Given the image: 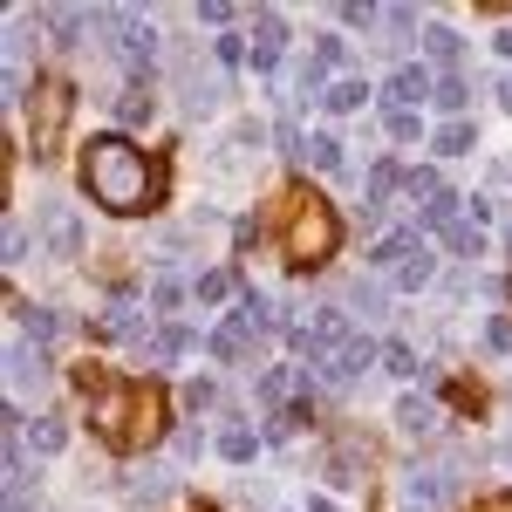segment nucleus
<instances>
[{
	"instance_id": "obj_6",
	"label": "nucleus",
	"mask_w": 512,
	"mask_h": 512,
	"mask_svg": "<svg viewBox=\"0 0 512 512\" xmlns=\"http://www.w3.org/2000/svg\"><path fill=\"white\" fill-rule=\"evenodd\" d=\"M424 96H437V76L424 62H403V69L383 82V103H390V110H410V103H424Z\"/></svg>"
},
{
	"instance_id": "obj_7",
	"label": "nucleus",
	"mask_w": 512,
	"mask_h": 512,
	"mask_svg": "<svg viewBox=\"0 0 512 512\" xmlns=\"http://www.w3.org/2000/svg\"><path fill=\"white\" fill-rule=\"evenodd\" d=\"M7 383H14V396L48 390V355H41L35 342H14V349H7Z\"/></svg>"
},
{
	"instance_id": "obj_41",
	"label": "nucleus",
	"mask_w": 512,
	"mask_h": 512,
	"mask_svg": "<svg viewBox=\"0 0 512 512\" xmlns=\"http://www.w3.org/2000/svg\"><path fill=\"white\" fill-rule=\"evenodd\" d=\"M506 465H512V451H506Z\"/></svg>"
},
{
	"instance_id": "obj_23",
	"label": "nucleus",
	"mask_w": 512,
	"mask_h": 512,
	"mask_svg": "<svg viewBox=\"0 0 512 512\" xmlns=\"http://www.w3.org/2000/svg\"><path fill=\"white\" fill-rule=\"evenodd\" d=\"M117 117L123 123H151V96H144V82H130V89L117 96Z\"/></svg>"
},
{
	"instance_id": "obj_24",
	"label": "nucleus",
	"mask_w": 512,
	"mask_h": 512,
	"mask_svg": "<svg viewBox=\"0 0 512 512\" xmlns=\"http://www.w3.org/2000/svg\"><path fill=\"white\" fill-rule=\"evenodd\" d=\"M431 274H437V260H431V253H417L410 267H396V287H403V294H417V287H431Z\"/></svg>"
},
{
	"instance_id": "obj_27",
	"label": "nucleus",
	"mask_w": 512,
	"mask_h": 512,
	"mask_svg": "<svg viewBox=\"0 0 512 512\" xmlns=\"http://www.w3.org/2000/svg\"><path fill=\"white\" fill-rule=\"evenodd\" d=\"M390 137H396V144H417V137H424L417 110H390Z\"/></svg>"
},
{
	"instance_id": "obj_10",
	"label": "nucleus",
	"mask_w": 512,
	"mask_h": 512,
	"mask_svg": "<svg viewBox=\"0 0 512 512\" xmlns=\"http://www.w3.org/2000/svg\"><path fill=\"white\" fill-rule=\"evenodd\" d=\"M280 48H287V28H280L274 7H260V21H253V69H260V76L280 69Z\"/></svg>"
},
{
	"instance_id": "obj_2",
	"label": "nucleus",
	"mask_w": 512,
	"mask_h": 512,
	"mask_svg": "<svg viewBox=\"0 0 512 512\" xmlns=\"http://www.w3.org/2000/svg\"><path fill=\"white\" fill-rule=\"evenodd\" d=\"M96 431L110 444H130V437L158 431V396L151 390H103L96 396Z\"/></svg>"
},
{
	"instance_id": "obj_37",
	"label": "nucleus",
	"mask_w": 512,
	"mask_h": 512,
	"mask_svg": "<svg viewBox=\"0 0 512 512\" xmlns=\"http://www.w3.org/2000/svg\"><path fill=\"white\" fill-rule=\"evenodd\" d=\"M198 21H205V28H226V21H233V7H226V0H212V7H198Z\"/></svg>"
},
{
	"instance_id": "obj_34",
	"label": "nucleus",
	"mask_w": 512,
	"mask_h": 512,
	"mask_svg": "<svg viewBox=\"0 0 512 512\" xmlns=\"http://www.w3.org/2000/svg\"><path fill=\"white\" fill-rule=\"evenodd\" d=\"M485 349H499V355L512 349V321H506V315H499V321H492V328H485Z\"/></svg>"
},
{
	"instance_id": "obj_15",
	"label": "nucleus",
	"mask_w": 512,
	"mask_h": 512,
	"mask_svg": "<svg viewBox=\"0 0 512 512\" xmlns=\"http://www.w3.org/2000/svg\"><path fill=\"white\" fill-rule=\"evenodd\" d=\"M28 444H35L41 458H55V451H62V444H69V431H62V424H55V417H35V424H28Z\"/></svg>"
},
{
	"instance_id": "obj_12",
	"label": "nucleus",
	"mask_w": 512,
	"mask_h": 512,
	"mask_svg": "<svg viewBox=\"0 0 512 512\" xmlns=\"http://www.w3.org/2000/svg\"><path fill=\"white\" fill-rule=\"evenodd\" d=\"M335 117H349V110H362L369 103V82H355V76H342V82H328V96H321Z\"/></svg>"
},
{
	"instance_id": "obj_9",
	"label": "nucleus",
	"mask_w": 512,
	"mask_h": 512,
	"mask_svg": "<svg viewBox=\"0 0 512 512\" xmlns=\"http://www.w3.org/2000/svg\"><path fill=\"white\" fill-rule=\"evenodd\" d=\"M62 117H69V89H62V82H41L35 89V144H41V158H48V137L62 130Z\"/></svg>"
},
{
	"instance_id": "obj_35",
	"label": "nucleus",
	"mask_w": 512,
	"mask_h": 512,
	"mask_svg": "<svg viewBox=\"0 0 512 512\" xmlns=\"http://www.w3.org/2000/svg\"><path fill=\"white\" fill-rule=\"evenodd\" d=\"M212 48H219V62H239V55H253V48H246V35H219Z\"/></svg>"
},
{
	"instance_id": "obj_28",
	"label": "nucleus",
	"mask_w": 512,
	"mask_h": 512,
	"mask_svg": "<svg viewBox=\"0 0 512 512\" xmlns=\"http://www.w3.org/2000/svg\"><path fill=\"white\" fill-rule=\"evenodd\" d=\"M342 21H349V28H376V21H383V14H376V7H369V0H342Z\"/></svg>"
},
{
	"instance_id": "obj_30",
	"label": "nucleus",
	"mask_w": 512,
	"mask_h": 512,
	"mask_svg": "<svg viewBox=\"0 0 512 512\" xmlns=\"http://www.w3.org/2000/svg\"><path fill=\"white\" fill-rule=\"evenodd\" d=\"M164 492H171V485H164V472H158V465H151V472H144L137 485H130V499H164Z\"/></svg>"
},
{
	"instance_id": "obj_22",
	"label": "nucleus",
	"mask_w": 512,
	"mask_h": 512,
	"mask_svg": "<svg viewBox=\"0 0 512 512\" xmlns=\"http://www.w3.org/2000/svg\"><path fill=\"white\" fill-rule=\"evenodd\" d=\"M383 28L396 35V48H410L417 41V7H383Z\"/></svg>"
},
{
	"instance_id": "obj_17",
	"label": "nucleus",
	"mask_w": 512,
	"mask_h": 512,
	"mask_svg": "<svg viewBox=\"0 0 512 512\" xmlns=\"http://www.w3.org/2000/svg\"><path fill=\"white\" fill-rule=\"evenodd\" d=\"M7 506H35V465H7Z\"/></svg>"
},
{
	"instance_id": "obj_36",
	"label": "nucleus",
	"mask_w": 512,
	"mask_h": 512,
	"mask_svg": "<svg viewBox=\"0 0 512 512\" xmlns=\"http://www.w3.org/2000/svg\"><path fill=\"white\" fill-rule=\"evenodd\" d=\"M212 396H219L212 383H185V410H212Z\"/></svg>"
},
{
	"instance_id": "obj_32",
	"label": "nucleus",
	"mask_w": 512,
	"mask_h": 512,
	"mask_svg": "<svg viewBox=\"0 0 512 512\" xmlns=\"http://www.w3.org/2000/svg\"><path fill=\"white\" fill-rule=\"evenodd\" d=\"M0 253H7V267H14V260H21V253H28V233H21V226H14V219H7V233H0Z\"/></svg>"
},
{
	"instance_id": "obj_13",
	"label": "nucleus",
	"mask_w": 512,
	"mask_h": 512,
	"mask_svg": "<svg viewBox=\"0 0 512 512\" xmlns=\"http://www.w3.org/2000/svg\"><path fill=\"white\" fill-rule=\"evenodd\" d=\"M424 48H431V62H437V69H444V76H451V62L465 55V41L451 35V28H424Z\"/></svg>"
},
{
	"instance_id": "obj_19",
	"label": "nucleus",
	"mask_w": 512,
	"mask_h": 512,
	"mask_svg": "<svg viewBox=\"0 0 512 512\" xmlns=\"http://www.w3.org/2000/svg\"><path fill=\"white\" fill-rule=\"evenodd\" d=\"M458 205H465V198H451V192H437L431 205H424V226H431V233H451V226H458Z\"/></svg>"
},
{
	"instance_id": "obj_25",
	"label": "nucleus",
	"mask_w": 512,
	"mask_h": 512,
	"mask_svg": "<svg viewBox=\"0 0 512 512\" xmlns=\"http://www.w3.org/2000/svg\"><path fill=\"white\" fill-rule=\"evenodd\" d=\"M219 451H226V458H233V465H246V458H253V451H260V437L246 431V424H233V431L219 437Z\"/></svg>"
},
{
	"instance_id": "obj_8",
	"label": "nucleus",
	"mask_w": 512,
	"mask_h": 512,
	"mask_svg": "<svg viewBox=\"0 0 512 512\" xmlns=\"http://www.w3.org/2000/svg\"><path fill=\"white\" fill-rule=\"evenodd\" d=\"M41 239H48V253H55V260H76V246H82V226L69 219V205H55V198L41 205Z\"/></svg>"
},
{
	"instance_id": "obj_39",
	"label": "nucleus",
	"mask_w": 512,
	"mask_h": 512,
	"mask_svg": "<svg viewBox=\"0 0 512 512\" xmlns=\"http://www.w3.org/2000/svg\"><path fill=\"white\" fill-rule=\"evenodd\" d=\"M499 55H512V28H506V35H499Z\"/></svg>"
},
{
	"instance_id": "obj_16",
	"label": "nucleus",
	"mask_w": 512,
	"mask_h": 512,
	"mask_svg": "<svg viewBox=\"0 0 512 512\" xmlns=\"http://www.w3.org/2000/svg\"><path fill=\"white\" fill-rule=\"evenodd\" d=\"M431 103L444 110V117H458V110L472 103V89H465V76H437V96H431Z\"/></svg>"
},
{
	"instance_id": "obj_11",
	"label": "nucleus",
	"mask_w": 512,
	"mask_h": 512,
	"mask_svg": "<svg viewBox=\"0 0 512 512\" xmlns=\"http://www.w3.org/2000/svg\"><path fill=\"white\" fill-rule=\"evenodd\" d=\"M396 424H403L410 437H431V431H437V403H424V396H403V403H396Z\"/></svg>"
},
{
	"instance_id": "obj_5",
	"label": "nucleus",
	"mask_w": 512,
	"mask_h": 512,
	"mask_svg": "<svg viewBox=\"0 0 512 512\" xmlns=\"http://www.w3.org/2000/svg\"><path fill=\"white\" fill-rule=\"evenodd\" d=\"M376 362H383V349H376L369 335H355L349 349H342L335 362H328V369H321V383H328V390H349L355 376H362V369H376Z\"/></svg>"
},
{
	"instance_id": "obj_1",
	"label": "nucleus",
	"mask_w": 512,
	"mask_h": 512,
	"mask_svg": "<svg viewBox=\"0 0 512 512\" xmlns=\"http://www.w3.org/2000/svg\"><path fill=\"white\" fill-rule=\"evenodd\" d=\"M82 185H89V198H96L103 212H117V219L144 212L151 192H158L151 164H144V151H137L130 137H89V144H82Z\"/></svg>"
},
{
	"instance_id": "obj_18",
	"label": "nucleus",
	"mask_w": 512,
	"mask_h": 512,
	"mask_svg": "<svg viewBox=\"0 0 512 512\" xmlns=\"http://www.w3.org/2000/svg\"><path fill=\"white\" fill-rule=\"evenodd\" d=\"M355 315H369V321L383 315V287H376V280H355V287H349V321Z\"/></svg>"
},
{
	"instance_id": "obj_3",
	"label": "nucleus",
	"mask_w": 512,
	"mask_h": 512,
	"mask_svg": "<svg viewBox=\"0 0 512 512\" xmlns=\"http://www.w3.org/2000/svg\"><path fill=\"white\" fill-rule=\"evenodd\" d=\"M335 212L328 205H301L294 212V226H287V260H301V267H315V260H328L335 253Z\"/></svg>"
},
{
	"instance_id": "obj_26",
	"label": "nucleus",
	"mask_w": 512,
	"mask_h": 512,
	"mask_svg": "<svg viewBox=\"0 0 512 512\" xmlns=\"http://www.w3.org/2000/svg\"><path fill=\"white\" fill-rule=\"evenodd\" d=\"M383 369H390V376H403V383H410V376H417V355L403 349V342H383Z\"/></svg>"
},
{
	"instance_id": "obj_4",
	"label": "nucleus",
	"mask_w": 512,
	"mask_h": 512,
	"mask_svg": "<svg viewBox=\"0 0 512 512\" xmlns=\"http://www.w3.org/2000/svg\"><path fill=\"white\" fill-rule=\"evenodd\" d=\"M458 485H465V478H458V458H444V465H410V472H403V506L437 512Z\"/></svg>"
},
{
	"instance_id": "obj_29",
	"label": "nucleus",
	"mask_w": 512,
	"mask_h": 512,
	"mask_svg": "<svg viewBox=\"0 0 512 512\" xmlns=\"http://www.w3.org/2000/svg\"><path fill=\"white\" fill-rule=\"evenodd\" d=\"M315 62H321V69H342V62H349V48H342V35H321Z\"/></svg>"
},
{
	"instance_id": "obj_21",
	"label": "nucleus",
	"mask_w": 512,
	"mask_h": 512,
	"mask_svg": "<svg viewBox=\"0 0 512 512\" xmlns=\"http://www.w3.org/2000/svg\"><path fill=\"white\" fill-rule=\"evenodd\" d=\"M472 151V123H444L437 130V158H465Z\"/></svg>"
},
{
	"instance_id": "obj_33",
	"label": "nucleus",
	"mask_w": 512,
	"mask_h": 512,
	"mask_svg": "<svg viewBox=\"0 0 512 512\" xmlns=\"http://www.w3.org/2000/svg\"><path fill=\"white\" fill-rule=\"evenodd\" d=\"M226 287H233L226 274H198V301H226Z\"/></svg>"
},
{
	"instance_id": "obj_31",
	"label": "nucleus",
	"mask_w": 512,
	"mask_h": 512,
	"mask_svg": "<svg viewBox=\"0 0 512 512\" xmlns=\"http://www.w3.org/2000/svg\"><path fill=\"white\" fill-rule=\"evenodd\" d=\"M444 239H451V253H465V260H472L478 246H485V239H478V226H451Z\"/></svg>"
},
{
	"instance_id": "obj_20",
	"label": "nucleus",
	"mask_w": 512,
	"mask_h": 512,
	"mask_svg": "<svg viewBox=\"0 0 512 512\" xmlns=\"http://www.w3.org/2000/svg\"><path fill=\"white\" fill-rule=\"evenodd\" d=\"M301 158L315 164V171H342V144H335V137H308V144H301Z\"/></svg>"
},
{
	"instance_id": "obj_40",
	"label": "nucleus",
	"mask_w": 512,
	"mask_h": 512,
	"mask_svg": "<svg viewBox=\"0 0 512 512\" xmlns=\"http://www.w3.org/2000/svg\"><path fill=\"white\" fill-rule=\"evenodd\" d=\"M315 512H335V506H328V499H315Z\"/></svg>"
},
{
	"instance_id": "obj_14",
	"label": "nucleus",
	"mask_w": 512,
	"mask_h": 512,
	"mask_svg": "<svg viewBox=\"0 0 512 512\" xmlns=\"http://www.w3.org/2000/svg\"><path fill=\"white\" fill-rule=\"evenodd\" d=\"M21 321H28V342H41V349L62 342V315L55 308H21Z\"/></svg>"
},
{
	"instance_id": "obj_38",
	"label": "nucleus",
	"mask_w": 512,
	"mask_h": 512,
	"mask_svg": "<svg viewBox=\"0 0 512 512\" xmlns=\"http://www.w3.org/2000/svg\"><path fill=\"white\" fill-rule=\"evenodd\" d=\"M499 103H506V110H512V82H499Z\"/></svg>"
}]
</instances>
